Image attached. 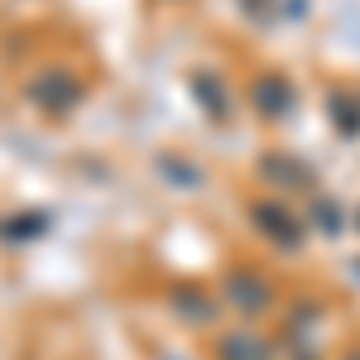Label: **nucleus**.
I'll list each match as a JSON object with an SVG mask.
<instances>
[{
	"label": "nucleus",
	"instance_id": "obj_1",
	"mask_svg": "<svg viewBox=\"0 0 360 360\" xmlns=\"http://www.w3.org/2000/svg\"><path fill=\"white\" fill-rule=\"evenodd\" d=\"M29 96H34V101H39L44 111H68V106H72V101L82 96V86H77V82H68L63 72H44L39 82L29 86Z\"/></svg>",
	"mask_w": 360,
	"mask_h": 360
}]
</instances>
